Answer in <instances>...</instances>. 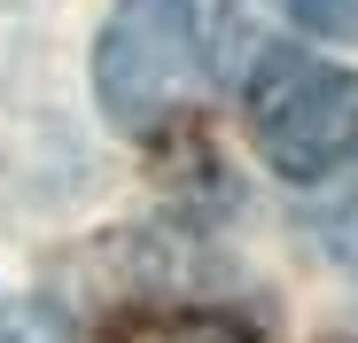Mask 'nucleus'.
<instances>
[{
	"mask_svg": "<svg viewBox=\"0 0 358 343\" xmlns=\"http://www.w3.org/2000/svg\"><path fill=\"white\" fill-rule=\"evenodd\" d=\"M117 343H250V328L226 312H141Z\"/></svg>",
	"mask_w": 358,
	"mask_h": 343,
	"instance_id": "3",
	"label": "nucleus"
},
{
	"mask_svg": "<svg viewBox=\"0 0 358 343\" xmlns=\"http://www.w3.org/2000/svg\"><path fill=\"white\" fill-rule=\"evenodd\" d=\"M0 343H78V320L55 297H24V304L0 312Z\"/></svg>",
	"mask_w": 358,
	"mask_h": 343,
	"instance_id": "4",
	"label": "nucleus"
},
{
	"mask_svg": "<svg viewBox=\"0 0 358 343\" xmlns=\"http://www.w3.org/2000/svg\"><path fill=\"white\" fill-rule=\"evenodd\" d=\"M250 141L280 180H320L358 148V71L327 63V55L273 47L250 71Z\"/></svg>",
	"mask_w": 358,
	"mask_h": 343,
	"instance_id": "1",
	"label": "nucleus"
},
{
	"mask_svg": "<svg viewBox=\"0 0 358 343\" xmlns=\"http://www.w3.org/2000/svg\"><path fill=\"white\" fill-rule=\"evenodd\" d=\"M203 78V24L195 0H117L94 55V94L117 133H156L195 102Z\"/></svg>",
	"mask_w": 358,
	"mask_h": 343,
	"instance_id": "2",
	"label": "nucleus"
},
{
	"mask_svg": "<svg viewBox=\"0 0 358 343\" xmlns=\"http://www.w3.org/2000/svg\"><path fill=\"white\" fill-rule=\"evenodd\" d=\"M288 16L327 39H358V0H288Z\"/></svg>",
	"mask_w": 358,
	"mask_h": 343,
	"instance_id": "5",
	"label": "nucleus"
}]
</instances>
